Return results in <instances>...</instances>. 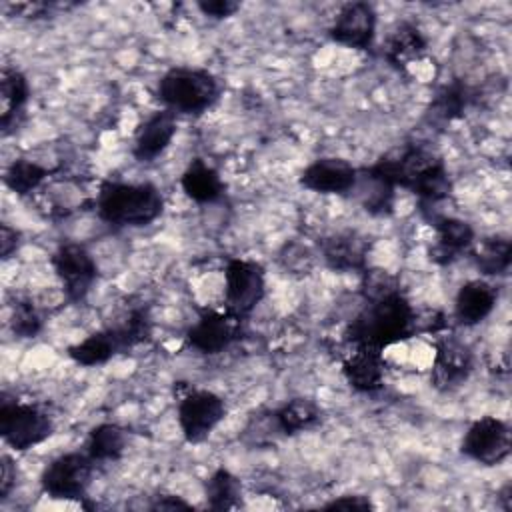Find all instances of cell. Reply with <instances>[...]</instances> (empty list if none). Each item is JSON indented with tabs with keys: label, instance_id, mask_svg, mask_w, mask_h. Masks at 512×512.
I'll list each match as a JSON object with an SVG mask.
<instances>
[{
	"label": "cell",
	"instance_id": "cell-1",
	"mask_svg": "<svg viewBox=\"0 0 512 512\" xmlns=\"http://www.w3.org/2000/svg\"><path fill=\"white\" fill-rule=\"evenodd\" d=\"M394 188H406L420 198L422 208L436 206L450 194V178L440 156L418 144L390 150L368 166Z\"/></svg>",
	"mask_w": 512,
	"mask_h": 512
},
{
	"label": "cell",
	"instance_id": "cell-2",
	"mask_svg": "<svg viewBox=\"0 0 512 512\" xmlns=\"http://www.w3.org/2000/svg\"><path fill=\"white\" fill-rule=\"evenodd\" d=\"M414 336V308L402 292L370 300L344 330L348 346H364L378 352Z\"/></svg>",
	"mask_w": 512,
	"mask_h": 512
},
{
	"label": "cell",
	"instance_id": "cell-3",
	"mask_svg": "<svg viewBox=\"0 0 512 512\" xmlns=\"http://www.w3.org/2000/svg\"><path fill=\"white\" fill-rule=\"evenodd\" d=\"M164 210L162 192L150 182H102L96 196L98 216L114 226H146Z\"/></svg>",
	"mask_w": 512,
	"mask_h": 512
},
{
	"label": "cell",
	"instance_id": "cell-4",
	"mask_svg": "<svg viewBox=\"0 0 512 512\" xmlns=\"http://www.w3.org/2000/svg\"><path fill=\"white\" fill-rule=\"evenodd\" d=\"M156 92L166 110L174 114H202L218 100L220 86L206 68L176 66L162 74Z\"/></svg>",
	"mask_w": 512,
	"mask_h": 512
},
{
	"label": "cell",
	"instance_id": "cell-5",
	"mask_svg": "<svg viewBox=\"0 0 512 512\" xmlns=\"http://www.w3.org/2000/svg\"><path fill=\"white\" fill-rule=\"evenodd\" d=\"M54 432V422L40 406L20 400H8L2 396L0 402V436L16 452H26Z\"/></svg>",
	"mask_w": 512,
	"mask_h": 512
},
{
	"label": "cell",
	"instance_id": "cell-6",
	"mask_svg": "<svg viewBox=\"0 0 512 512\" xmlns=\"http://www.w3.org/2000/svg\"><path fill=\"white\" fill-rule=\"evenodd\" d=\"M264 292L266 278L258 262L246 258L228 260L224 270V302L228 314L244 320L262 302Z\"/></svg>",
	"mask_w": 512,
	"mask_h": 512
},
{
	"label": "cell",
	"instance_id": "cell-7",
	"mask_svg": "<svg viewBox=\"0 0 512 512\" xmlns=\"http://www.w3.org/2000/svg\"><path fill=\"white\" fill-rule=\"evenodd\" d=\"M94 460L86 452H68L54 458L40 474L44 494L58 500H78L90 486Z\"/></svg>",
	"mask_w": 512,
	"mask_h": 512
},
{
	"label": "cell",
	"instance_id": "cell-8",
	"mask_svg": "<svg viewBox=\"0 0 512 512\" xmlns=\"http://www.w3.org/2000/svg\"><path fill=\"white\" fill-rule=\"evenodd\" d=\"M224 416V400L210 390H188L178 398V426L190 444L204 442Z\"/></svg>",
	"mask_w": 512,
	"mask_h": 512
},
{
	"label": "cell",
	"instance_id": "cell-9",
	"mask_svg": "<svg viewBox=\"0 0 512 512\" xmlns=\"http://www.w3.org/2000/svg\"><path fill=\"white\" fill-rule=\"evenodd\" d=\"M54 274L70 302H82L98 278V266L82 244H62L50 258Z\"/></svg>",
	"mask_w": 512,
	"mask_h": 512
},
{
	"label": "cell",
	"instance_id": "cell-10",
	"mask_svg": "<svg viewBox=\"0 0 512 512\" xmlns=\"http://www.w3.org/2000/svg\"><path fill=\"white\" fill-rule=\"evenodd\" d=\"M460 450L482 466H498L510 454V428L496 416H482L464 432Z\"/></svg>",
	"mask_w": 512,
	"mask_h": 512
},
{
	"label": "cell",
	"instance_id": "cell-11",
	"mask_svg": "<svg viewBox=\"0 0 512 512\" xmlns=\"http://www.w3.org/2000/svg\"><path fill=\"white\" fill-rule=\"evenodd\" d=\"M330 38L352 50H368L376 36V10L368 2H346L328 30Z\"/></svg>",
	"mask_w": 512,
	"mask_h": 512
},
{
	"label": "cell",
	"instance_id": "cell-12",
	"mask_svg": "<svg viewBox=\"0 0 512 512\" xmlns=\"http://www.w3.org/2000/svg\"><path fill=\"white\" fill-rule=\"evenodd\" d=\"M472 366H474L472 352L464 344L452 338H442L434 344L430 380L438 390L448 392L462 386L468 380Z\"/></svg>",
	"mask_w": 512,
	"mask_h": 512
},
{
	"label": "cell",
	"instance_id": "cell-13",
	"mask_svg": "<svg viewBox=\"0 0 512 512\" xmlns=\"http://www.w3.org/2000/svg\"><path fill=\"white\" fill-rule=\"evenodd\" d=\"M240 322L226 310H204L188 328L186 340L200 354H218L236 338Z\"/></svg>",
	"mask_w": 512,
	"mask_h": 512
},
{
	"label": "cell",
	"instance_id": "cell-14",
	"mask_svg": "<svg viewBox=\"0 0 512 512\" xmlns=\"http://www.w3.org/2000/svg\"><path fill=\"white\" fill-rule=\"evenodd\" d=\"M322 258L336 272H364L368 268L370 240L356 230H340L324 238Z\"/></svg>",
	"mask_w": 512,
	"mask_h": 512
},
{
	"label": "cell",
	"instance_id": "cell-15",
	"mask_svg": "<svg viewBox=\"0 0 512 512\" xmlns=\"http://www.w3.org/2000/svg\"><path fill=\"white\" fill-rule=\"evenodd\" d=\"M356 176L358 168H354L350 162L344 158L326 156L304 168L300 174V186L318 194H350Z\"/></svg>",
	"mask_w": 512,
	"mask_h": 512
},
{
	"label": "cell",
	"instance_id": "cell-16",
	"mask_svg": "<svg viewBox=\"0 0 512 512\" xmlns=\"http://www.w3.org/2000/svg\"><path fill=\"white\" fill-rule=\"evenodd\" d=\"M434 242L428 248V258L438 266H450L460 256L468 254L474 244V230L468 222L452 216L434 220Z\"/></svg>",
	"mask_w": 512,
	"mask_h": 512
},
{
	"label": "cell",
	"instance_id": "cell-17",
	"mask_svg": "<svg viewBox=\"0 0 512 512\" xmlns=\"http://www.w3.org/2000/svg\"><path fill=\"white\" fill-rule=\"evenodd\" d=\"M428 52V42L420 28L412 22H396L384 40L382 54L388 64H392L396 70H406L412 64L420 62Z\"/></svg>",
	"mask_w": 512,
	"mask_h": 512
},
{
	"label": "cell",
	"instance_id": "cell-18",
	"mask_svg": "<svg viewBox=\"0 0 512 512\" xmlns=\"http://www.w3.org/2000/svg\"><path fill=\"white\" fill-rule=\"evenodd\" d=\"M384 370L386 364L382 352L364 346H350V352L342 360V374L346 382L364 394H372L382 388Z\"/></svg>",
	"mask_w": 512,
	"mask_h": 512
},
{
	"label": "cell",
	"instance_id": "cell-19",
	"mask_svg": "<svg viewBox=\"0 0 512 512\" xmlns=\"http://www.w3.org/2000/svg\"><path fill=\"white\" fill-rule=\"evenodd\" d=\"M176 134V114L170 110H158L148 116L136 130L132 154L140 162H152L158 158Z\"/></svg>",
	"mask_w": 512,
	"mask_h": 512
},
{
	"label": "cell",
	"instance_id": "cell-20",
	"mask_svg": "<svg viewBox=\"0 0 512 512\" xmlns=\"http://www.w3.org/2000/svg\"><path fill=\"white\" fill-rule=\"evenodd\" d=\"M496 290L490 282L476 278L460 286L454 298V318L464 326H476L490 316L496 306Z\"/></svg>",
	"mask_w": 512,
	"mask_h": 512
},
{
	"label": "cell",
	"instance_id": "cell-21",
	"mask_svg": "<svg viewBox=\"0 0 512 512\" xmlns=\"http://www.w3.org/2000/svg\"><path fill=\"white\" fill-rule=\"evenodd\" d=\"M30 96V86L26 76L10 66L0 70V128L8 134L16 124V116L22 114Z\"/></svg>",
	"mask_w": 512,
	"mask_h": 512
},
{
	"label": "cell",
	"instance_id": "cell-22",
	"mask_svg": "<svg viewBox=\"0 0 512 512\" xmlns=\"http://www.w3.org/2000/svg\"><path fill=\"white\" fill-rule=\"evenodd\" d=\"M180 186L184 194L198 204L216 202L224 194V182L218 170H214L202 158H194L186 166V170L180 176Z\"/></svg>",
	"mask_w": 512,
	"mask_h": 512
},
{
	"label": "cell",
	"instance_id": "cell-23",
	"mask_svg": "<svg viewBox=\"0 0 512 512\" xmlns=\"http://www.w3.org/2000/svg\"><path fill=\"white\" fill-rule=\"evenodd\" d=\"M394 190L396 188L392 184L382 180L370 168H360L350 194L358 200V204L366 212L374 216H384L394 206V194H396Z\"/></svg>",
	"mask_w": 512,
	"mask_h": 512
},
{
	"label": "cell",
	"instance_id": "cell-24",
	"mask_svg": "<svg viewBox=\"0 0 512 512\" xmlns=\"http://www.w3.org/2000/svg\"><path fill=\"white\" fill-rule=\"evenodd\" d=\"M470 258L474 266L486 276H502L512 262V244L506 236L494 234L472 244Z\"/></svg>",
	"mask_w": 512,
	"mask_h": 512
},
{
	"label": "cell",
	"instance_id": "cell-25",
	"mask_svg": "<svg viewBox=\"0 0 512 512\" xmlns=\"http://www.w3.org/2000/svg\"><path fill=\"white\" fill-rule=\"evenodd\" d=\"M122 352V344L114 328H106L94 334H88L84 340L68 348V356L80 366H100L106 364L112 356Z\"/></svg>",
	"mask_w": 512,
	"mask_h": 512
},
{
	"label": "cell",
	"instance_id": "cell-26",
	"mask_svg": "<svg viewBox=\"0 0 512 512\" xmlns=\"http://www.w3.org/2000/svg\"><path fill=\"white\" fill-rule=\"evenodd\" d=\"M272 416L276 420L280 434L292 436V434L314 428L322 418V410L314 400L292 398V400L284 402L280 408H276L272 412Z\"/></svg>",
	"mask_w": 512,
	"mask_h": 512
},
{
	"label": "cell",
	"instance_id": "cell-27",
	"mask_svg": "<svg viewBox=\"0 0 512 512\" xmlns=\"http://www.w3.org/2000/svg\"><path fill=\"white\" fill-rule=\"evenodd\" d=\"M126 430L118 424L104 422L90 430L86 440V454L94 462H106V460H118L126 450Z\"/></svg>",
	"mask_w": 512,
	"mask_h": 512
},
{
	"label": "cell",
	"instance_id": "cell-28",
	"mask_svg": "<svg viewBox=\"0 0 512 512\" xmlns=\"http://www.w3.org/2000/svg\"><path fill=\"white\" fill-rule=\"evenodd\" d=\"M204 494L212 510H234L242 504V484L226 468H218L206 478Z\"/></svg>",
	"mask_w": 512,
	"mask_h": 512
},
{
	"label": "cell",
	"instance_id": "cell-29",
	"mask_svg": "<svg viewBox=\"0 0 512 512\" xmlns=\"http://www.w3.org/2000/svg\"><path fill=\"white\" fill-rule=\"evenodd\" d=\"M50 174L52 170H48L46 166L28 158H18L6 168L4 182L14 194L28 196L36 192L50 178Z\"/></svg>",
	"mask_w": 512,
	"mask_h": 512
},
{
	"label": "cell",
	"instance_id": "cell-30",
	"mask_svg": "<svg viewBox=\"0 0 512 512\" xmlns=\"http://www.w3.org/2000/svg\"><path fill=\"white\" fill-rule=\"evenodd\" d=\"M470 100H472L470 88L462 80H454L438 90L436 98L430 104V110L436 118L450 122L464 114Z\"/></svg>",
	"mask_w": 512,
	"mask_h": 512
},
{
	"label": "cell",
	"instance_id": "cell-31",
	"mask_svg": "<svg viewBox=\"0 0 512 512\" xmlns=\"http://www.w3.org/2000/svg\"><path fill=\"white\" fill-rule=\"evenodd\" d=\"M114 332L122 344V350L134 348L148 340L152 332V320L146 308H132L122 324L114 326Z\"/></svg>",
	"mask_w": 512,
	"mask_h": 512
},
{
	"label": "cell",
	"instance_id": "cell-32",
	"mask_svg": "<svg viewBox=\"0 0 512 512\" xmlns=\"http://www.w3.org/2000/svg\"><path fill=\"white\" fill-rule=\"evenodd\" d=\"M362 296H364V302H370V300H378V298H384V296H390L394 292H400V286H398V278L392 276L388 270H382V268H366L362 272Z\"/></svg>",
	"mask_w": 512,
	"mask_h": 512
},
{
	"label": "cell",
	"instance_id": "cell-33",
	"mask_svg": "<svg viewBox=\"0 0 512 512\" xmlns=\"http://www.w3.org/2000/svg\"><path fill=\"white\" fill-rule=\"evenodd\" d=\"M12 330L20 338H34L42 330V316L30 300H16L12 306Z\"/></svg>",
	"mask_w": 512,
	"mask_h": 512
},
{
	"label": "cell",
	"instance_id": "cell-34",
	"mask_svg": "<svg viewBox=\"0 0 512 512\" xmlns=\"http://www.w3.org/2000/svg\"><path fill=\"white\" fill-rule=\"evenodd\" d=\"M198 10L214 20H224L236 14L240 10V4L234 0H200Z\"/></svg>",
	"mask_w": 512,
	"mask_h": 512
},
{
	"label": "cell",
	"instance_id": "cell-35",
	"mask_svg": "<svg viewBox=\"0 0 512 512\" xmlns=\"http://www.w3.org/2000/svg\"><path fill=\"white\" fill-rule=\"evenodd\" d=\"M324 508H328V510H334V508H340V510H370L372 502H370L368 496H362V494H346V496L334 498Z\"/></svg>",
	"mask_w": 512,
	"mask_h": 512
},
{
	"label": "cell",
	"instance_id": "cell-36",
	"mask_svg": "<svg viewBox=\"0 0 512 512\" xmlns=\"http://www.w3.org/2000/svg\"><path fill=\"white\" fill-rule=\"evenodd\" d=\"M0 460H2L0 498L4 500V498H8V494L12 492V488H14V484H16V464H14V460H12L8 454H4Z\"/></svg>",
	"mask_w": 512,
	"mask_h": 512
},
{
	"label": "cell",
	"instance_id": "cell-37",
	"mask_svg": "<svg viewBox=\"0 0 512 512\" xmlns=\"http://www.w3.org/2000/svg\"><path fill=\"white\" fill-rule=\"evenodd\" d=\"M20 246V232L10 228L8 224H2L0 228V254L2 258H10L12 252H16Z\"/></svg>",
	"mask_w": 512,
	"mask_h": 512
},
{
	"label": "cell",
	"instance_id": "cell-38",
	"mask_svg": "<svg viewBox=\"0 0 512 512\" xmlns=\"http://www.w3.org/2000/svg\"><path fill=\"white\" fill-rule=\"evenodd\" d=\"M154 510H178V508H192L188 502H184L182 498L178 496H172V494H162L158 496V500L152 504Z\"/></svg>",
	"mask_w": 512,
	"mask_h": 512
}]
</instances>
